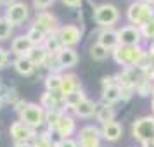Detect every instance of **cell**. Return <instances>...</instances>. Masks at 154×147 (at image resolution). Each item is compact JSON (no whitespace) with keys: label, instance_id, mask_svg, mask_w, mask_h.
Wrapping results in <instances>:
<instances>
[{"label":"cell","instance_id":"8fae6325","mask_svg":"<svg viewBox=\"0 0 154 147\" xmlns=\"http://www.w3.org/2000/svg\"><path fill=\"white\" fill-rule=\"evenodd\" d=\"M36 135V130L33 128H29L28 125H24L23 121L19 119H16L11 123L9 126V137L12 139L14 144H23V142H31V140L35 139Z\"/></svg>","mask_w":154,"mask_h":147},{"label":"cell","instance_id":"484cf974","mask_svg":"<svg viewBox=\"0 0 154 147\" xmlns=\"http://www.w3.org/2000/svg\"><path fill=\"white\" fill-rule=\"evenodd\" d=\"M64 114V111H61V109H52V111H45V123H43V126L49 130L52 135H54V132H56L57 128V123H59V119H61V116Z\"/></svg>","mask_w":154,"mask_h":147},{"label":"cell","instance_id":"ab89813d","mask_svg":"<svg viewBox=\"0 0 154 147\" xmlns=\"http://www.w3.org/2000/svg\"><path fill=\"white\" fill-rule=\"evenodd\" d=\"M16 0H0V5L2 7H9V5H12Z\"/></svg>","mask_w":154,"mask_h":147},{"label":"cell","instance_id":"7402d4cb","mask_svg":"<svg viewBox=\"0 0 154 147\" xmlns=\"http://www.w3.org/2000/svg\"><path fill=\"white\" fill-rule=\"evenodd\" d=\"M119 100H121V87H119L118 83L102 88V93H100V102L109 104V106H114V104H118Z\"/></svg>","mask_w":154,"mask_h":147},{"label":"cell","instance_id":"f546056e","mask_svg":"<svg viewBox=\"0 0 154 147\" xmlns=\"http://www.w3.org/2000/svg\"><path fill=\"white\" fill-rule=\"evenodd\" d=\"M26 36L31 40V43H33L35 47H38V45H43L45 38H47V35H45V33H42L40 29H36L35 26H29L28 31H26Z\"/></svg>","mask_w":154,"mask_h":147},{"label":"cell","instance_id":"d590c367","mask_svg":"<svg viewBox=\"0 0 154 147\" xmlns=\"http://www.w3.org/2000/svg\"><path fill=\"white\" fill-rule=\"evenodd\" d=\"M116 83H118L116 75H106V76H102V80H100L102 88H106V87H111V85H116Z\"/></svg>","mask_w":154,"mask_h":147},{"label":"cell","instance_id":"7c38bea8","mask_svg":"<svg viewBox=\"0 0 154 147\" xmlns=\"http://www.w3.org/2000/svg\"><path fill=\"white\" fill-rule=\"evenodd\" d=\"M76 118L71 114V112H64L61 119H59V123H57V128L54 135H56L57 139H71L75 133H76Z\"/></svg>","mask_w":154,"mask_h":147},{"label":"cell","instance_id":"8d00e7d4","mask_svg":"<svg viewBox=\"0 0 154 147\" xmlns=\"http://www.w3.org/2000/svg\"><path fill=\"white\" fill-rule=\"evenodd\" d=\"M133 95H135V90H132V88H123L121 87V100L119 102H130Z\"/></svg>","mask_w":154,"mask_h":147},{"label":"cell","instance_id":"f6af8a7d","mask_svg":"<svg viewBox=\"0 0 154 147\" xmlns=\"http://www.w3.org/2000/svg\"><path fill=\"white\" fill-rule=\"evenodd\" d=\"M102 147H104V145H102ZM107 147H112V145H107Z\"/></svg>","mask_w":154,"mask_h":147},{"label":"cell","instance_id":"52a82bcc","mask_svg":"<svg viewBox=\"0 0 154 147\" xmlns=\"http://www.w3.org/2000/svg\"><path fill=\"white\" fill-rule=\"evenodd\" d=\"M29 14H31V9L26 2H19L16 0L12 5L5 7V12H4V17L7 19L14 28H19L24 23L29 19Z\"/></svg>","mask_w":154,"mask_h":147},{"label":"cell","instance_id":"5b68a950","mask_svg":"<svg viewBox=\"0 0 154 147\" xmlns=\"http://www.w3.org/2000/svg\"><path fill=\"white\" fill-rule=\"evenodd\" d=\"M130 133H132V139L137 140L139 144L152 140L154 139V116L152 114H146V116H140V118L133 119Z\"/></svg>","mask_w":154,"mask_h":147},{"label":"cell","instance_id":"44dd1931","mask_svg":"<svg viewBox=\"0 0 154 147\" xmlns=\"http://www.w3.org/2000/svg\"><path fill=\"white\" fill-rule=\"evenodd\" d=\"M12 66H14L16 73H17V75H21V76H33V75H35V71H36V66L28 59V56L16 57L14 63H12Z\"/></svg>","mask_w":154,"mask_h":147},{"label":"cell","instance_id":"ac0fdd59","mask_svg":"<svg viewBox=\"0 0 154 147\" xmlns=\"http://www.w3.org/2000/svg\"><path fill=\"white\" fill-rule=\"evenodd\" d=\"M94 118H95L99 126L106 125V123H111V121H116V109H114V106L97 102V109H95V116Z\"/></svg>","mask_w":154,"mask_h":147},{"label":"cell","instance_id":"d6a6232c","mask_svg":"<svg viewBox=\"0 0 154 147\" xmlns=\"http://www.w3.org/2000/svg\"><path fill=\"white\" fill-rule=\"evenodd\" d=\"M12 31H14V26H12L5 17H0V42L9 40V38L12 36Z\"/></svg>","mask_w":154,"mask_h":147},{"label":"cell","instance_id":"3957f363","mask_svg":"<svg viewBox=\"0 0 154 147\" xmlns=\"http://www.w3.org/2000/svg\"><path fill=\"white\" fill-rule=\"evenodd\" d=\"M19 121H23L24 125H28L33 130H40L45 123V109L38 102H26L24 107L17 112Z\"/></svg>","mask_w":154,"mask_h":147},{"label":"cell","instance_id":"5bb4252c","mask_svg":"<svg viewBox=\"0 0 154 147\" xmlns=\"http://www.w3.org/2000/svg\"><path fill=\"white\" fill-rule=\"evenodd\" d=\"M95 36H97L95 42H97L99 45H102L104 49H107L109 52H112V50L119 45L118 31H116L114 28H100Z\"/></svg>","mask_w":154,"mask_h":147},{"label":"cell","instance_id":"4dcf8cb0","mask_svg":"<svg viewBox=\"0 0 154 147\" xmlns=\"http://www.w3.org/2000/svg\"><path fill=\"white\" fill-rule=\"evenodd\" d=\"M139 29H140V35H142V40L154 42V17L149 19V21H146Z\"/></svg>","mask_w":154,"mask_h":147},{"label":"cell","instance_id":"ee69618b","mask_svg":"<svg viewBox=\"0 0 154 147\" xmlns=\"http://www.w3.org/2000/svg\"><path fill=\"white\" fill-rule=\"evenodd\" d=\"M2 85H4V83H2V78H0V87H2Z\"/></svg>","mask_w":154,"mask_h":147},{"label":"cell","instance_id":"6da1fadb","mask_svg":"<svg viewBox=\"0 0 154 147\" xmlns=\"http://www.w3.org/2000/svg\"><path fill=\"white\" fill-rule=\"evenodd\" d=\"M146 54L147 49H144L142 45H118L111 52V57L118 66L130 68V66H139Z\"/></svg>","mask_w":154,"mask_h":147},{"label":"cell","instance_id":"7a4b0ae2","mask_svg":"<svg viewBox=\"0 0 154 147\" xmlns=\"http://www.w3.org/2000/svg\"><path fill=\"white\" fill-rule=\"evenodd\" d=\"M92 17H94V23L97 24L99 28H114V24L119 23L121 12H119V9L114 4L104 2V4L94 5Z\"/></svg>","mask_w":154,"mask_h":147},{"label":"cell","instance_id":"277c9868","mask_svg":"<svg viewBox=\"0 0 154 147\" xmlns=\"http://www.w3.org/2000/svg\"><path fill=\"white\" fill-rule=\"evenodd\" d=\"M152 17H154V5H149V4H144V2H139V0L132 2L126 9L128 24H133L137 28H140L144 23L152 19Z\"/></svg>","mask_w":154,"mask_h":147},{"label":"cell","instance_id":"ffe728a7","mask_svg":"<svg viewBox=\"0 0 154 147\" xmlns=\"http://www.w3.org/2000/svg\"><path fill=\"white\" fill-rule=\"evenodd\" d=\"M82 90V80L76 73L71 71H64L63 73V83H61V92L64 95H69L73 92Z\"/></svg>","mask_w":154,"mask_h":147},{"label":"cell","instance_id":"9c48e42d","mask_svg":"<svg viewBox=\"0 0 154 147\" xmlns=\"http://www.w3.org/2000/svg\"><path fill=\"white\" fill-rule=\"evenodd\" d=\"M144 78V71L139 66H130V68H121L119 73H116V80L118 85L123 88H132L135 90L137 85L140 83V80Z\"/></svg>","mask_w":154,"mask_h":147},{"label":"cell","instance_id":"9a60e30c","mask_svg":"<svg viewBox=\"0 0 154 147\" xmlns=\"http://www.w3.org/2000/svg\"><path fill=\"white\" fill-rule=\"evenodd\" d=\"M78 61H80V56H78L76 49H69V47H64V49L56 56V63L63 71L73 69L78 64Z\"/></svg>","mask_w":154,"mask_h":147},{"label":"cell","instance_id":"cb8c5ba5","mask_svg":"<svg viewBox=\"0 0 154 147\" xmlns=\"http://www.w3.org/2000/svg\"><path fill=\"white\" fill-rule=\"evenodd\" d=\"M43 47H45V50L49 52L50 57H56L57 54L64 49V45H63V42H61V38H59L57 33H52V35L47 36L45 42H43Z\"/></svg>","mask_w":154,"mask_h":147},{"label":"cell","instance_id":"8992f818","mask_svg":"<svg viewBox=\"0 0 154 147\" xmlns=\"http://www.w3.org/2000/svg\"><path fill=\"white\" fill-rule=\"evenodd\" d=\"M76 140L80 147H102V133L99 125H83L76 132Z\"/></svg>","mask_w":154,"mask_h":147},{"label":"cell","instance_id":"74e56055","mask_svg":"<svg viewBox=\"0 0 154 147\" xmlns=\"http://www.w3.org/2000/svg\"><path fill=\"white\" fill-rule=\"evenodd\" d=\"M7 64H9V50L0 47V69H4Z\"/></svg>","mask_w":154,"mask_h":147},{"label":"cell","instance_id":"4fadbf2b","mask_svg":"<svg viewBox=\"0 0 154 147\" xmlns=\"http://www.w3.org/2000/svg\"><path fill=\"white\" fill-rule=\"evenodd\" d=\"M116 31H118L119 45H140L142 43L140 29L133 24H125V26L118 28Z\"/></svg>","mask_w":154,"mask_h":147},{"label":"cell","instance_id":"2e32d148","mask_svg":"<svg viewBox=\"0 0 154 147\" xmlns=\"http://www.w3.org/2000/svg\"><path fill=\"white\" fill-rule=\"evenodd\" d=\"M100 133H102V140L106 142H118L123 137V125L119 121H111V123H106L100 126Z\"/></svg>","mask_w":154,"mask_h":147},{"label":"cell","instance_id":"836d02e7","mask_svg":"<svg viewBox=\"0 0 154 147\" xmlns=\"http://www.w3.org/2000/svg\"><path fill=\"white\" fill-rule=\"evenodd\" d=\"M54 147H80L76 139H57L54 135Z\"/></svg>","mask_w":154,"mask_h":147},{"label":"cell","instance_id":"d6986e66","mask_svg":"<svg viewBox=\"0 0 154 147\" xmlns=\"http://www.w3.org/2000/svg\"><path fill=\"white\" fill-rule=\"evenodd\" d=\"M95 109H97V102H94L92 99L87 97L71 111V114L75 118H80V119H90L95 116Z\"/></svg>","mask_w":154,"mask_h":147},{"label":"cell","instance_id":"bcb514c9","mask_svg":"<svg viewBox=\"0 0 154 147\" xmlns=\"http://www.w3.org/2000/svg\"><path fill=\"white\" fill-rule=\"evenodd\" d=\"M0 135H2V132H0Z\"/></svg>","mask_w":154,"mask_h":147},{"label":"cell","instance_id":"f35d334b","mask_svg":"<svg viewBox=\"0 0 154 147\" xmlns=\"http://www.w3.org/2000/svg\"><path fill=\"white\" fill-rule=\"evenodd\" d=\"M61 2L69 9H82V4H83V0H61Z\"/></svg>","mask_w":154,"mask_h":147},{"label":"cell","instance_id":"e0dca14e","mask_svg":"<svg viewBox=\"0 0 154 147\" xmlns=\"http://www.w3.org/2000/svg\"><path fill=\"white\" fill-rule=\"evenodd\" d=\"M35 45L31 43L26 33L24 35H17L12 38V42H11V52L14 54L16 57H23V56H28V52L33 49Z\"/></svg>","mask_w":154,"mask_h":147},{"label":"cell","instance_id":"ba28073f","mask_svg":"<svg viewBox=\"0 0 154 147\" xmlns=\"http://www.w3.org/2000/svg\"><path fill=\"white\" fill-rule=\"evenodd\" d=\"M31 26H35L36 29H40L42 33L49 36L52 33H57L59 28H61V23L57 19L56 14H52L49 11H42V12H36L33 21H31Z\"/></svg>","mask_w":154,"mask_h":147},{"label":"cell","instance_id":"e575fe53","mask_svg":"<svg viewBox=\"0 0 154 147\" xmlns=\"http://www.w3.org/2000/svg\"><path fill=\"white\" fill-rule=\"evenodd\" d=\"M54 4H56V0H33V7L36 9V12L47 11V9H50Z\"/></svg>","mask_w":154,"mask_h":147},{"label":"cell","instance_id":"f1b7e54d","mask_svg":"<svg viewBox=\"0 0 154 147\" xmlns=\"http://www.w3.org/2000/svg\"><path fill=\"white\" fill-rule=\"evenodd\" d=\"M45 83V90L47 92H56L61 90V83H63V73H49L43 78Z\"/></svg>","mask_w":154,"mask_h":147},{"label":"cell","instance_id":"7dc6e473","mask_svg":"<svg viewBox=\"0 0 154 147\" xmlns=\"http://www.w3.org/2000/svg\"><path fill=\"white\" fill-rule=\"evenodd\" d=\"M152 142H154V139H152Z\"/></svg>","mask_w":154,"mask_h":147},{"label":"cell","instance_id":"83f0119b","mask_svg":"<svg viewBox=\"0 0 154 147\" xmlns=\"http://www.w3.org/2000/svg\"><path fill=\"white\" fill-rule=\"evenodd\" d=\"M31 144H33V147H54V135L45 128L43 132H36Z\"/></svg>","mask_w":154,"mask_h":147},{"label":"cell","instance_id":"1f68e13d","mask_svg":"<svg viewBox=\"0 0 154 147\" xmlns=\"http://www.w3.org/2000/svg\"><path fill=\"white\" fill-rule=\"evenodd\" d=\"M152 87H154L152 81H149V80H146V78H142L140 83L137 85V88H135V93L140 95V97H149V95H152Z\"/></svg>","mask_w":154,"mask_h":147},{"label":"cell","instance_id":"4316f807","mask_svg":"<svg viewBox=\"0 0 154 147\" xmlns=\"http://www.w3.org/2000/svg\"><path fill=\"white\" fill-rule=\"evenodd\" d=\"M90 59L92 61H95V63H104V61H107L109 57H111V52L107 49H104L102 45H99L97 42H94L90 45Z\"/></svg>","mask_w":154,"mask_h":147},{"label":"cell","instance_id":"60d3db41","mask_svg":"<svg viewBox=\"0 0 154 147\" xmlns=\"http://www.w3.org/2000/svg\"><path fill=\"white\" fill-rule=\"evenodd\" d=\"M12 147H33L31 142H23V144H14Z\"/></svg>","mask_w":154,"mask_h":147},{"label":"cell","instance_id":"7bdbcfd3","mask_svg":"<svg viewBox=\"0 0 154 147\" xmlns=\"http://www.w3.org/2000/svg\"><path fill=\"white\" fill-rule=\"evenodd\" d=\"M139 2H144V4H149V5H154V0H139Z\"/></svg>","mask_w":154,"mask_h":147},{"label":"cell","instance_id":"603a6c76","mask_svg":"<svg viewBox=\"0 0 154 147\" xmlns=\"http://www.w3.org/2000/svg\"><path fill=\"white\" fill-rule=\"evenodd\" d=\"M28 59L35 64L36 68H40V66H43V64L49 61L50 56H49V52L45 50L43 45H38V47H33V49L28 52Z\"/></svg>","mask_w":154,"mask_h":147},{"label":"cell","instance_id":"d4e9b609","mask_svg":"<svg viewBox=\"0 0 154 147\" xmlns=\"http://www.w3.org/2000/svg\"><path fill=\"white\" fill-rule=\"evenodd\" d=\"M83 99H87V93H85L83 88L73 92V93H69V95H66V99H64V112H71Z\"/></svg>","mask_w":154,"mask_h":147},{"label":"cell","instance_id":"b9f144b4","mask_svg":"<svg viewBox=\"0 0 154 147\" xmlns=\"http://www.w3.org/2000/svg\"><path fill=\"white\" fill-rule=\"evenodd\" d=\"M151 111H152V116H154V93H152V97H151Z\"/></svg>","mask_w":154,"mask_h":147},{"label":"cell","instance_id":"30bf717a","mask_svg":"<svg viewBox=\"0 0 154 147\" xmlns=\"http://www.w3.org/2000/svg\"><path fill=\"white\" fill-rule=\"evenodd\" d=\"M57 35H59V38H61V42H63L64 47L75 49L78 43L82 42L83 26H76V24H61Z\"/></svg>","mask_w":154,"mask_h":147}]
</instances>
